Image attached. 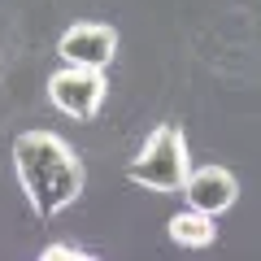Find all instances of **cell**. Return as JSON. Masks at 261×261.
I'll list each match as a JSON object with an SVG mask.
<instances>
[{
    "instance_id": "cell-1",
    "label": "cell",
    "mask_w": 261,
    "mask_h": 261,
    "mask_svg": "<svg viewBox=\"0 0 261 261\" xmlns=\"http://www.w3.org/2000/svg\"><path fill=\"white\" fill-rule=\"evenodd\" d=\"M13 170H18L22 196L35 218H57L83 196V161L61 135L53 130H22L13 135Z\"/></svg>"
},
{
    "instance_id": "cell-2",
    "label": "cell",
    "mask_w": 261,
    "mask_h": 261,
    "mask_svg": "<svg viewBox=\"0 0 261 261\" xmlns=\"http://www.w3.org/2000/svg\"><path fill=\"white\" fill-rule=\"evenodd\" d=\"M126 178L144 192H183L192 178V152H187L183 126H174V122L152 126L144 148L126 161Z\"/></svg>"
},
{
    "instance_id": "cell-3",
    "label": "cell",
    "mask_w": 261,
    "mask_h": 261,
    "mask_svg": "<svg viewBox=\"0 0 261 261\" xmlns=\"http://www.w3.org/2000/svg\"><path fill=\"white\" fill-rule=\"evenodd\" d=\"M105 96H109V79L105 70H83V65H61L53 79H48V100L74 122H92L105 109Z\"/></svg>"
},
{
    "instance_id": "cell-4",
    "label": "cell",
    "mask_w": 261,
    "mask_h": 261,
    "mask_svg": "<svg viewBox=\"0 0 261 261\" xmlns=\"http://www.w3.org/2000/svg\"><path fill=\"white\" fill-rule=\"evenodd\" d=\"M57 57L65 65H83V70H109L118 57V31L109 22H74L57 39Z\"/></svg>"
},
{
    "instance_id": "cell-5",
    "label": "cell",
    "mask_w": 261,
    "mask_h": 261,
    "mask_svg": "<svg viewBox=\"0 0 261 261\" xmlns=\"http://www.w3.org/2000/svg\"><path fill=\"white\" fill-rule=\"evenodd\" d=\"M183 196H187L192 209H205V214L222 218L226 209L240 200V183H235V174L226 166H200V170H192Z\"/></svg>"
},
{
    "instance_id": "cell-6",
    "label": "cell",
    "mask_w": 261,
    "mask_h": 261,
    "mask_svg": "<svg viewBox=\"0 0 261 261\" xmlns=\"http://www.w3.org/2000/svg\"><path fill=\"white\" fill-rule=\"evenodd\" d=\"M166 231H170V240H174L178 248H209V244L218 240V218L187 205L183 214H174L166 222Z\"/></svg>"
},
{
    "instance_id": "cell-7",
    "label": "cell",
    "mask_w": 261,
    "mask_h": 261,
    "mask_svg": "<svg viewBox=\"0 0 261 261\" xmlns=\"http://www.w3.org/2000/svg\"><path fill=\"white\" fill-rule=\"evenodd\" d=\"M44 261H87L92 252L87 248H79V244H48L44 252H39Z\"/></svg>"
}]
</instances>
